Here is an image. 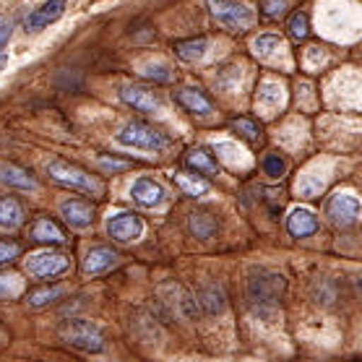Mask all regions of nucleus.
<instances>
[{"label":"nucleus","mask_w":362,"mask_h":362,"mask_svg":"<svg viewBox=\"0 0 362 362\" xmlns=\"http://www.w3.org/2000/svg\"><path fill=\"white\" fill-rule=\"evenodd\" d=\"M24 269L34 279L55 281L71 272V255L60 253V250H52V247L47 245V247H42V250H34V253L26 255Z\"/></svg>","instance_id":"nucleus-3"},{"label":"nucleus","mask_w":362,"mask_h":362,"mask_svg":"<svg viewBox=\"0 0 362 362\" xmlns=\"http://www.w3.org/2000/svg\"><path fill=\"white\" fill-rule=\"evenodd\" d=\"M21 292H24L21 276H16V274H0V297L11 300V297H18Z\"/></svg>","instance_id":"nucleus-31"},{"label":"nucleus","mask_w":362,"mask_h":362,"mask_svg":"<svg viewBox=\"0 0 362 362\" xmlns=\"http://www.w3.org/2000/svg\"><path fill=\"white\" fill-rule=\"evenodd\" d=\"M26 222L24 206L13 196H0V227L3 230H18Z\"/></svg>","instance_id":"nucleus-22"},{"label":"nucleus","mask_w":362,"mask_h":362,"mask_svg":"<svg viewBox=\"0 0 362 362\" xmlns=\"http://www.w3.org/2000/svg\"><path fill=\"white\" fill-rule=\"evenodd\" d=\"M107 235L120 245H128V243H136V240L144 238L146 232V224L136 211H115L112 216H107Z\"/></svg>","instance_id":"nucleus-7"},{"label":"nucleus","mask_w":362,"mask_h":362,"mask_svg":"<svg viewBox=\"0 0 362 362\" xmlns=\"http://www.w3.org/2000/svg\"><path fill=\"white\" fill-rule=\"evenodd\" d=\"M214 154L222 159L230 170H247V167H250V157H247L238 144H232V141H219V144H214Z\"/></svg>","instance_id":"nucleus-23"},{"label":"nucleus","mask_w":362,"mask_h":362,"mask_svg":"<svg viewBox=\"0 0 362 362\" xmlns=\"http://www.w3.org/2000/svg\"><path fill=\"white\" fill-rule=\"evenodd\" d=\"M173 97L185 112H190V115H196V117H211L216 112L214 102L206 97L198 86H180Z\"/></svg>","instance_id":"nucleus-13"},{"label":"nucleus","mask_w":362,"mask_h":362,"mask_svg":"<svg viewBox=\"0 0 362 362\" xmlns=\"http://www.w3.org/2000/svg\"><path fill=\"white\" fill-rule=\"evenodd\" d=\"M201 305H204L209 313H222L224 310V292L219 287H209L201 295Z\"/></svg>","instance_id":"nucleus-32"},{"label":"nucleus","mask_w":362,"mask_h":362,"mask_svg":"<svg viewBox=\"0 0 362 362\" xmlns=\"http://www.w3.org/2000/svg\"><path fill=\"white\" fill-rule=\"evenodd\" d=\"M206 8H209L216 24L235 34H245L258 21L255 8L243 3V0H206Z\"/></svg>","instance_id":"nucleus-1"},{"label":"nucleus","mask_w":362,"mask_h":362,"mask_svg":"<svg viewBox=\"0 0 362 362\" xmlns=\"http://www.w3.org/2000/svg\"><path fill=\"white\" fill-rule=\"evenodd\" d=\"M60 216H63V222H66L68 227H74V230H89L91 224H94L97 209H94V204L83 201V198H66V201L60 204Z\"/></svg>","instance_id":"nucleus-12"},{"label":"nucleus","mask_w":362,"mask_h":362,"mask_svg":"<svg viewBox=\"0 0 362 362\" xmlns=\"http://www.w3.org/2000/svg\"><path fill=\"white\" fill-rule=\"evenodd\" d=\"M60 339L66 341V344L76 346V349H81V352H91V354H99L105 352V334L99 329L97 323L86 321V318H71V321H63L60 323Z\"/></svg>","instance_id":"nucleus-5"},{"label":"nucleus","mask_w":362,"mask_h":362,"mask_svg":"<svg viewBox=\"0 0 362 362\" xmlns=\"http://www.w3.org/2000/svg\"><path fill=\"white\" fill-rule=\"evenodd\" d=\"M117 144L128 148H141V151H154V154L170 148L167 133H162L159 128H154V125L144 123V120L125 123L123 128H120V133H117Z\"/></svg>","instance_id":"nucleus-4"},{"label":"nucleus","mask_w":362,"mask_h":362,"mask_svg":"<svg viewBox=\"0 0 362 362\" xmlns=\"http://www.w3.org/2000/svg\"><path fill=\"white\" fill-rule=\"evenodd\" d=\"M321 230V222H318V214H315L313 209H308V206H297L292 209L287 216V232L292 238L303 240V238H310L315 232Z\"/></svg>","instance_id":"nucleus-17"},{"label":"nucleus","mask_w":362,"mask_h":362,"mask_svg":"<svg viewBox=\"0 0 362 362\" xmlns=\"http://www.w3.org/2000/svg\"><path fill=\"white\" fill-rule=\"evenodd\" d=\"M131 198L144 209H159L167 201V190L154 177H139L131 185Z\"/></svg>","instance_id":"nucleus-16"},{"label":"nucleus","mask_w":362,"mask_h":362,"mask_svg":"<svg viewBox=\"0 0 362 362\" xmlns=\"http://www.w3.org/2000/svg\"><path fill=\"white\" fill-rule=\"evenodd\" d=\"M11 32H13V26H11V21H6V18H0V49H3L6 45H8Z\"/></svg>","instance_id":"nucleus-37"},{"label":"nucleus","mask_w":362,"mask_h":362,"mask_svg":"<svg viewBox=\"0 0 362 362\" xmlns=\"http://www.w3.org/2000/svg\"><path fill=\"white\" fill-rule=\"evenodd\" d=\"M120 99H123L128 107H133L136 112H144V115H165V102L159 99V94L148 86H141V83H125L120 89Z\"/></svg>","instance_id":"nucleus-8"},{"label":"nucleus","mask_w":362,"mask_h":362,"mask_svg":"<svg viewBox=\"0 0 362 362\" xmlns=\"http://www.w3.org/2000/svg\"><path fill=\"white\" fill-rule=\"evenodd\" d=\"M230 131L238 133L240 139H245L247 144L261 141V123L253 120V117H235V120L230 123Z\"/></svg>","instance_id":"nucleus-27"},{"label":"nucleus","mask_w":362,"mask_h":362,"mask_svg":"<svg viewBox=\"0 0 362 362\" xmlns=\"http://www.w3.org/2000/svg\"><path fill=\"white\" fill-rule=\"evenodd\" d=\"M66 6H68V0H45V3H40L37 8H32L24 16V29L32 34L47 29L49 24H55V21L63 18Z\"/></svg>","instance_id":"nucleus-11"},{"label":"nucleus","mask_w":362,"mask_h":362,"mask_svg":"<svg viewBox=\"0 0 362 362\" xmlns=\"http://www.w3.org/2000/svg\"><path fill=\"white\" fill-rule=\"evenodd\" d=\"M250 47H253L255 58L261 60V63H266V66H279V63L289 66L287 42L279 34H258Z\"/></svg>","instance_id":"nucleus-10"},{"label":"nucleus","mask_w":362,"mask_h":362,"mask_svg":"<svg viewBox=\"0 0 362 362\" xmlns=\"http://www.w3.org/2000/svg\"><path fill=\"white\" fill-rule=\"evenodd\" d=\"M8 341V331L3 329V323H0V344H6Z\"/></svg>","instance_id":"nucleus-38"},{"label":"nucleus","mask_w":362,"mask_h":362,"mask_svg":"<svg viewBox=\"0 0 362 362\" xmlns=\"http://www.w3.org/2000/svg\"><path fill=\"white\" fill-rule=\"evenodd\" d=\"M287 32L295 42L308 40V34H310V24H308V13H305V11H295V13L289 16Z\"/></svg>","instance_id":"nucleus-30"},{"label":"nucleus","mask_w":362,"mask_h":362,"mask_svg":"<svg viewBox=\"0 0 362 362\" xmlns=\"http://www.w3.org/2000/svg\"><path fill=\"white\" fill-rule=\"evenodd\" d=\"M281 289H284V276H281V274H261V276H253V279H250L247 295H250L253 303L266 305V303L279 300Z\"/></svg>","instance_id":"nucleus-14"},{"label":"nucleus","mask_w":362,"mask_h":362,"mask_svg":"<svg viewBox=\"0 0 362 362\" xmlns=\"http://www.w3.org/2000/svg\"><path fill=\"white\" fill-rule=\"evenodd\" d=\"M47 175L52 180L63 185V188L78 190V193H86V196H105V182L89 175L86 170H81L78 165H71L66 159H49L47 162Z\"/></svg>","instance_id":"nucleus-2"},{"label":"nucleus","mask_w":362,"mask_h":362,"mask_svg":"<svg viewBox=\"0 0 362 362\" xmlns=\"http://www.w3.org/2000/svg\"><path fill=\"white\" fill-rule=\"evenodd\" d=\"M120 264V253L112 250L110 245H94L86 250V258H83V274L86 276H102L107 274L110 269H115Z\"/></svg>","instance_id":"nucleus-15"},{"label":"nucleus","mask_w":362,"mask_h":362,"mask_svg":"<svg viewBox=\"0 0 362 362\" xmlns=\"http://www.w3.org/2000/svg\"><path fill=\"white\" fill-rule=\"evenodd\" d=\"M209 49H211V40H206V37L175 42V55L185 60V63H201V60H206Z\"/></svg>","instance_id":"nucleus-21"},{"label":"nucleus","mask_w":362,"mask_h":362,"mask_svg":"<svg viewBox=\"0 0 362 362\" xmlns=\"http://www.w3.org/2000/svg\"><path fill=\"white\" fill-rule=\"evenodd\" d=\"M66 295V287L63 284H49V287H40L26 295V305L32 308H47V305L58 303L60 297Z\"/></svg>","instance_id":"nucleus-25"},{"label":"nucleus","mask_w":362,"mask_h":362,"mask_svg":"<svg viewBox=\"0 0 362 362\" xmlns=\"http://www.w3.org/2000/svg\"><path fill=\"white\" fill-rule=\"evenodd\" d=\"M175 182H177V185H180V188L193 198H206L209 193H211V185H209L206 180H201V177H196V175L175 173Z\"/></svg>","instance_id":"nucleus-26"},{"label":"nucleus","mask_w":362,"mask_h":362,"mask_svg":"<svg viewBox=\"0 0 362 362\" xmlns=\"http://www.w3.org/2000/svg\"><path fill=\"white\" fill-rule=\"evenodd\" d=\"M264 173L269 175V177H284V173H287V159L281 157L279 151H272V154H266Z\"/></svg>","instance_id":"nucleus-33"},{"label":"nucleus","mask_w":362,"mask_h":362,"mask_svg":"<svg viewBox=\"0 0 362 362\" xmlns=\"http://www.w3.org/2000/svg\"><path fill=\"white\" fill-rule=\"evenodd\" d=\"M144 78H148V81H154V83H173L175 81V71L167 63H146V66H141L139 71Z\"/></svg>","instance_id":"nucleus-29"},{"label":"nucleus","mask_w":362,"mask_h":362,"mask_svg":"<svg viewBox=\"0 0 362 362\" xmlns=\"http://www.w3.org/2000/svg\"><path fill=\"white\" fill-rule=\"evenodd\" d=\"M326 216L339 227H352L360 219V198L352 190H339L326 201Z\"/></svg>","instance_id":"nucleus-9"},{"label":"nucleus","mask_w":362,"mask_h":362,"mask_svg":"<svg viewBox=\"0 0 362 362\" xmlns=\"http://www.w3.org/2000/svg\"><path fill=\"white\" fill-rule=\"evenodd\" d=\"M0 182L13 190H24V193H37L40 190V182H37L34 175L26 173L24 167L11 165V162L0 165Z\"/></svg>","instance_id":"nucleus-20"},{"label":"nucleus","mask_w":362,"mask_h":362,"mask_svg":"<svg viewBox=\"0 0 362 362\" xmlns=\"http://www.w3.org/2000/svg\"><path fill=\"white\" fill-rule=\"evenodd\" d=\"M287 8H289L287 0H261V13L266 18H272V21L287 16Z\"/></svg>","instance_id":"nucleus-34"},{"label":"nucleus","mask_w":362,"mask_h":362,"mask_svg":"<svg viewBox=\"0 0 362 362\" xmlns=\"http://www.w3.org/2000/svg\"><path fill=\"white\" fill-rule=\"evenodd\" d=\"M99 165L102 170H107V173H117V170H128V162H117V159H110V157H99Z\"/></svg>","instance_id":"nucleus-36"},{"label":"nucleus","mask_w":362,"mask_h":362,"mask_svg":"<svg viewBox=\"0 0 362 362\" xmlns=\"http://www.w3.org/2000/svg\"><path fill=\"white\" fill-rule=\"evenodd\" d=\"M329 173H331V167H326L321 175V162L310 165L300 175V180H297V193L303 198H318L323 190H326V185H329Z\"/></svg>","instance_id":"nucleus-18"},{"label":"nucleus","mask_w":362,"mask_h":362,"mask_svg":"<svg viewBox=\"0 0 362 362\" xmlns=\"http://www.w3.org/2000/svg\"><path fill=\"white\" fill-rule=\"evenodd\" d=\"M284 105H287V83L274 76H264L255 91V110L261 112V117L272 120L284 110Z\"/></svg>","instance_id":"nucleus-6"},{"label":"nucleus","mask_w":362,"mask_h":362,"mask_svg":"<svg viewBox=\"0 0 362 362\" xmlns=\"http://www.w3.org/2000/svg\"><path fill=\"white\" fill-rule=\"evenodd\" d=\"M32 240L34 243H40V245H63L66 243V232L60 227L52 216H37L32 224Z\"/></svg>","instance_id":"nucleus-19"},{"label":"nucleus","mask_w":362,"mask_h":362,"mask_svg":"<svg viewBox=\"0 0 362 362\" xmlns=\"http://www.w3.org/2000/svg\"><path fill=\"white\" fill-rule=\"evenodd\" d=\"M190 232L201 240H209L216 235V219L206 211H198V214H190Z\"/></svg>","instance_id":"nucleus-28"},{"label":"nucleus","mask_w":362,"mask_h":362,"mask_svg":"<svg viewBox=\"0 0 362 362\" xmlns=\"http://www.w3.org/2000/svg\"><path fill=\"white\" fill-rule=\"evenodd\" d=\"M185 162H188V167L196 170V175H204V177H211V180L219 177V165H216V159L204 146L190 148L188 154H185Z\"/></svg>","instance_id":"nucleus-24"},{"label":"nucleus","mask_w":362,"mask_h":362,"mask_svg":"<svg viewBox=\"0 0 362 362\" xmlns=\"http://www.w3.org/2000/svg\"><path fill=\"white\" fill-rule=\"evenodd\" d=\"M16 258H21V245L13 240H0V266H11Z\"/></svg>","instance_id":"nucleus-35"}]
</instances>
